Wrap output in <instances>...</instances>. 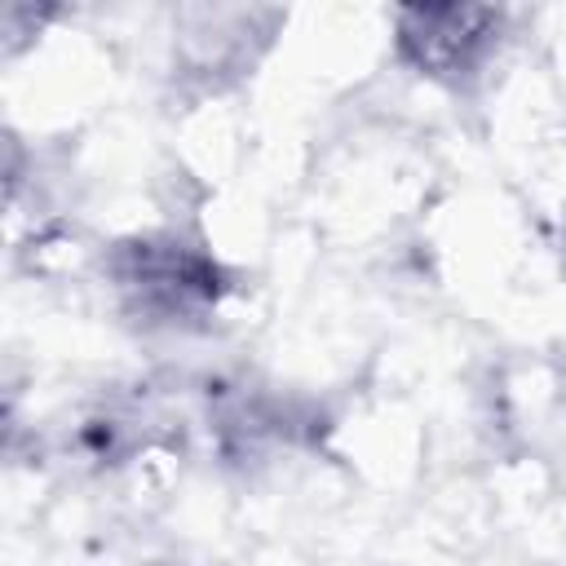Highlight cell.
<instances>
[{
    "label": "cell",
    "instance_id": "6da1fadb",
    "mask_svg": "<svg viewBox=\"0 0 566 566\" xmlns=\"http://www.w3.org/2000/svg\"><path fill=\"white\" fill-rule=\"evenodd\" d=\"M111 279L146 323H186L217 305V265L177 234H137L115 248Z\"/></svg>",
    "mask_w": 566,
    "mask_h": 566
},
{
    "label": "cell",
    "instance_id": "7a4b0ae2",
    "mask_svg": "<svg viewBox=\"0 0 566 566\" xmlns=\"http://www.w3.org/2000/svg\"><path fill=\"white\" fill-rule=\"evenodd\" d=\"M495 27L500 13H482V9H411L402 13V57H411L424 75L438 80H455L473 75L491 44H495Z\"/></svg>",
    "mask_w": 566,
    "mask_h": 566
}]
</instances>
